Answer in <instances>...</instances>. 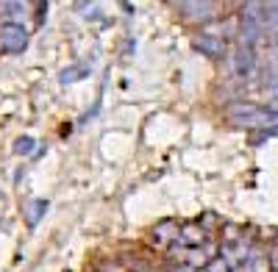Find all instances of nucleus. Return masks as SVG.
<instances>
[{
    "label": "nucleus",
    "mask_w": 278,
    "mask_h": 272,
    "mask_svg": "<svg viewBox=\"0 0 278 272\" xmlns=\"http://www.w3.org/2000/svg\"><path fill=\"white\" fill-rule=\"evenodd\" d=\"M34 145H37V142H34V136H20V139L14 142V153H17V156H31Z\"/></svg>",
    "instance_id": "6e6552de"
},
{
    "label": "nucleus",
    "mask_w": 278,
    "mask_h": 272,
    "mask_svg": "<svg viewBox=\"0 0 278 272\" xmlns=\"http://www.w3.org/2000/svg\"><path fill=\"white\" fill-rule=\"evenodd\" d=\"M28 20L25 0H0V28L3 25H22Z\"/></svg>",
    "instance_id": "f03ea898"
},
{
    "label": "nucleus",
    "mask_w": 278,
    "mask_h": 272,
    "mask_svg": "<svg viewBox=\"0 0 278 272\" xmlns=\"http://www.w3.org/2000/svg\"><path fill=\"white\" fill-rule=\"evenodd\" d=\"M259 25H262V14H259V3H248L245 11H242V37L251 42L256 39Z\"/></svg>",
    "instance_id": "39448f33"
},
{
    "label": "nucleus",
    "mask_w": 278,
    "mask_h": 272,
    "mask_svg": "<svg viewBox=\"0 0 278 272\" xmlns=\"http://www.w3.org/2000/svg\"><path fill=\"white\" fill-rule=\"evenodd\" d=\"M42 211H47L45 200H28V203H25V220H28V225H37L39 217H42Z\"/></svg>",
    "instance_id": "0eeeda50"
},
{
    "label": "nucleus",
    "mask_w": 278,
    "mask_h": 272,
    "mask_svg": "<svg viewBox=\"0 0 278 272\" xmlns=\"http://www.w3.org/2000/svg\"><path fill=\"white\" fill-rule=\"evenodd\" d=\"M195 47H198L200 53H206L209 58H223L226 56V42H223L220 37H211V33H200V37L195 39Z\"/></svg>",
    "instance_id": "423d86ee"
},
{
    "label": "nucleus",
    "mask_w": 278,
    "mask_h": 272,
    "mask_svg": "<svg viewBox=\"0 0 278 272\" xmlns=\"http://www.w3.org/2000/svg\"><path fill=\"white\" fill-rule=\"evenodd\" d=\"M28 45V31L22 25H3L0 28V47L9 53H20Z\"/></svg>",
    "instance_id": "7ed1b4c3"
},
{
    "label": "nucleus",
    "mask_w": 278,
    "mask_h": 272,
    "mask_svg": "<svg viewBox=\"0 0 278 272\" xmlns=\"http://www.w3.org/2000/svg\"><path fill=\"white\" fill-rule=\"evenodd\" d=\"M84 75H86V67H70L61 73V81L64 84H73L75 78H84Z\"/></svg>",
    "instance_id": "1a4fd4ad"
},
{
    "label": "nucleus",
    "mask_w": 278,
    "mask_h": 272,
    "mask_svg": "<svg viewBox=\"0 0 278 272\" xmlns=\"http://www.w3.org/2000/svg\"><path fill=\"white\" fill-rule=\"evenodd\" d=\"M178 9L184 11V17L189 20H206L214 14V0H178Z\"/></svg>",
    "instance_id": "20e7f679"
},
{
    "label": "nucleus",
    "mask_w": 278,
    "mask_h": 272,
    "mask_svg": "<svg viewBox=\"0 0 278 272\" xmlns=\"http://www.w3.org/2000/svg\"><path fill=\"white\" fill-rule=\"evenodd\" d=\"M228 120L234 125H242V128H262V125L275 122V114L259 109V106H251V103H236L228 109Z\"/></svg>",
    "instance_id": "f257e3e1"
}]
</instances>
